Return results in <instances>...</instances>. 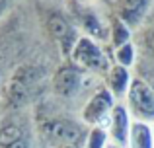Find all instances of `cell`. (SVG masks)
Here are the masks:
<instances>
[{"label":"cell","mask_w":154,"mask_h":148,"mask_svg":"<svg viewBox=\"0 0 154 148\" xmlns=\"http://www.w3.org/2000/svg\"><path fill=\"white\" fill-rule=\"evenodd\" d=\"M111 59L103 51L102 43L88 35H80L78 41L74 43L70 53V62L78 66L82 72L92 74V76H105L107 70L111 68Z\"/></svg>","instance_id":"cell-1"},{"label":"cell","mask_w":154,"mask_h":148,"mask_svg":"<svg viewBox=\"0 0 154 148\" xmlns=\"http://www.w3.org/2000/svg\"><path fill=\"white\" fill-rule=\"evenodd\" d=\"M121 103H125L133 121H143L150 125L154 123V86L144 78L135 76L127 92V98Z\"/></svg>","instance_id":"cell-2"},{"label":"cell","mask_w":154,"mask_h":148,"mask_svg":"<svg viewBox=\"0 0 154 148\" xmlns=\"http://www.w3.org/2000/svg\"><path fill=\"white\" fill-rule=\"evenodd\" d=\"M117 99L105 86H98L86 99L82 111H80V121L90 129V127H103L107 129L109 125V115L113 107L117 105Z\"/></svg>","instance_id":"cell-3"},{"label":"cell","mask_w":154,"mask_h":148,"mask_svg":"<svg viewBox=\"0 0 154 148\" xmlns=\"http://www.w3.org/2000/svg\"><path fill=\"white\" fill-rule=\"evenodd\" d=\"M41 129L47 140L59 148H70V146L82 148L88 134V127L82 121L72 123V121H66V119L47 121L41 125Z\"/></svg>","instance_id":"cell-4"},{"label":"cell","mask_w":154,"mask_h":148,"mask_svg":"<svg viewBox=\"0 0 154 148\" xmlns=\"http://www.w3.org/2000/svg\"><path fill=\"white\" fill-rule=\"evenodd\" d=\"M88 74L82 72L78 66H74L72 62L63 65L53 76V88L60 98H74L82 92V88H86Z\"/></svg>","instance_id":"cell-5"},{"label":"cell","mask_w":154,"mask_h":148,"mask_svg":"<svg viewBox=\"0 0 154 148\" xmlns=\"http://www.w3.org/2000/svg\"><path fill=\"white\" fill-rule=\"evenodd\" d=\"M131 127H133V117L127 111L125 103H117L113 107L111 115H109V125H107V134H109V142L117 144L119 148H127L129 142V134H131Z\"/></svg>","instance_id":"cell-6"},{"label":"cell","mask_w":154,"mask_h":148,"mask_svg":"<svg viewBox=\"0 0 154 148\" xmlns=\"http://www.w3.org/2000/svg\"><path fill=\"white\" fill-rule=\"evenodd\" d=\"M47 27H49V33L53 35V39H57V43L60 45L63 53L70 57L72 47H74V43L78 41V37H80L76 27L72 26L66 18H63V16H59V14L51 16L49 22H47Z\"/></svg>","instance_id":"cell-7"},{"label":"cell","mask_w":154,"mask_h":148,"mask_svg":"<svg viewBox=\"0 0 154 148\" xmlns=\"http://www.w3.org/2000/svg\"><path fill=\"white\" fill-rule=\"evenodd\" d=\"M103 80H105L103 86L113 94V98H115L117 101H123V99L127 98V92H129V88H131L135 76L131 74V68H125V66H119V65L113 62L111 68L107 70V74L103 76Z\"/></svg>","instance_id":"cell-8"},{"label":"cell","mask_w":154,"mask_h":148,"mask_svg":"<svg viewBox=\"0 0 154 148\" xmlns=\"http://www.w3.org/2000/svg\"><path fill=\"white\" fill-rule=\"evenodd\" d=\"M148 6H150V0H117L115 16L133 29L143 22L144 14L148 12Z\"/></svg>","instance_id":"cell-9"},{"label":"cell","mask_w":154,"mask_h":148,"mask_svg":"<svg viewBox=\"0 0 154 148\" xmlns=\"http://www.w3.org/2000/svg\"><path fill=\"white\" fill-rule=\"evenodd\" d=\"M127 148H154V140H152V125H150V123L133 121Z\"/></svg>","instance_id":"cell-10"},{"label":"cell","mask_w":154,"mask_h":148,"mask_svg":"<svg viewBox=\"0 0 154 148\" xmlns=\"http://www.w3.org/2000/svg\"><path fill=\"white\" fill-rule=\"evenodd\" d=\"M129 41H131V27L113 14L109 18V43H111V47L117 49Z\"/></svg>","instance_id":"cell-11"},{"label":"cell","mask_w":154,"mask_h":148,"mask_svg":"<svg viewBox=\"0 0 154 148\" xmlns=\"http://www.w3.org/2000/svg\"><path fill=\"white\" fill-rule=\"evenodd\" d=\"M113 62L125 68H133V65L137 62V53H135V45L131 41L125 45L113 49Z\"/></svg>","instance_id":"cell-12"},{"label":"cell","mask_w":154,"mask_h":148,"mask_svg":"<svg viewBox=\"0 0 154 148\" xmlns=\"http://www.w3.org/2000/svg\"><path fill=\"white\" fill-rule=\"evenodd\" d=\"M22 138H26V137H23V131L20 125H16V123L0 125V148H8L10 144L22 140Z\"/></svg>","instance_id":"cell-13"},{"label":"cell","mask_w":154,"mask_h":148,"mask_svg":"<svg viewBox=\"0 0 154 148\" xmlns=\"http://www.w3.org/2000/svg\"><path fill=\"white\" fill-rule=\"evenodd\" d=\"M107 144H109L107 129H103V127H90L82 148H107Z\"/></svg>","instance_id":"cell-14"},{"label":"cell","mask_w":154,"mask_h":148,"mask_svg":"<svg viewBox=\"0 0 154 148\" xmlns=\"http://www.w3.org/2000/svg\"><path fill=\"white\" fill-rule=\"evenodd\" d=\"M8 98H10V101L14 103V105H23V101L27 99V88L26 84L22 82V80H18L14 76L10 82V86H8Z\"/></svg>","instance_id":"cell-15"},{"label":"cell","mask_w":154,"mask_h":148,"mask_svg":"<svg viewBox=\"0 0 154 148\" xmlns=\"http://www.w3.org/2000/svg\"><path fill=\"white\" fill-rule=\"evenodd\" d=\"M8 148H29V144H27L26 138H22V140H18V142H14V144H10Z\"/></svg>","instance_id":"cell-16"},{"label":"cell","mask_w":154,"mask_h":148,"mask_svg":"<svg viewBox=\"0 0 154 148\" xmlns=\"http://www.w3.org/2000/svg\"><path fill=\"white\" fill-rule=\"evenodd\" d=\"M148 45H150V51L154 53V33L150 35V39H148Z\"/></svg>","instance_id":"cell-17"},{"label":"cell","mask_w":154,"mask_h":148,"mask_svg":"<svg viewBox=\"0 0 154 148\" xmlns=\"http://www.w3.org/2000/svg\"><path fill=\"white\" fill-rule=\"evenodd\" d=\"M107 148H119V146H117V144H111V142H109V144H107Z\"/></svg>","instance_id":"cell-18"},{"label":"cell","mask_w":154,"mask_h":148,"mask_svg":"<svg viewBox=\"0 0 154 148\" xmlns=\"http://www.w3.org/2000/svg\"><path fill=\"white\" fill-rule=\"evenodd\" d=\"M152 140H154V123H152Z\"/></svg>","instance_id":"cell-19"},{"label":"cell","mask_w":154,"mask_h":148,"mask_svg":"<svg viewBox=\"0 0 154 148\" xmlns=\"http://www.w3.org/2000/svg\"><path fill=\"white\" fill-rule=\"evenodd\" d=\"M2 6H4V4H2V0H0V12H2Z\"/></svg>","instance_id":"cell-20"},{"label":"cell","mask_w":154,"mask_h":148,"mask_svg":"<svg viewBox=\"0 0 154 148\" xmlns=\"http://www.w3.org/2000/svg\"><path fill=\"white\" fill-rule=\"evenodd\" d=\"M70 148H76V146H70Z\"/></svg>","instance_id":"cell-21"},{"label":"cell","mask_w":154,"mask_h":148,"mask_svg":"<svg viewBox=\"0 0 154 148\" xmlns=\"http://www.w3.org/2000/svg\"><path fill=\"white\" fill-rule=\"evenodd\" d=\"M152 86H154V84H152Z\"/></svg>","instance_id":"cell-22"}]
</instances>
